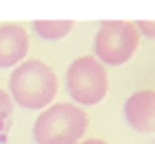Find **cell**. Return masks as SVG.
Instances as JSON below:
<instances>
[{
    "instance_id": "1",
    "label": "cell",
    "mask_w": 155,
    "mask_h": 144,
    "mask_svg": "<svg viewBox=\"0 0 155 144\" xmlns=\"http://www.w3.org/2000/svg\"><path fill=\"white\" fill-rule=\"evenodd\" d=\"M11 100L24 109H44L55 100L59 81L55 70L39 59L22 61L9 77Z\"/></svg>"
},
{
    "instance_id": "2",
    "label": "cell",
    "mask_w": 155,
    "mask_h": 144,
    "mask_svg": "<svg viewBox=\"0 0 155 144\" xmlns=\"http://www.w3.org/2000/svg\"><path fill=\"white\" fill-rule=\"evenodd\" d=\"M90 116L83 107L72 103H55L37 116L33 125V138L37 144H46L57 138H68L79 142L85 136Z\"/></svg>"
},
{
    "instance_id": "3",
    "label": "cell",
    "mask_w": 155,
    "mask_h": 144,
    "mask_svg": "<svg viewBox=\"0 0 155 144\" xmlns=\"http://www.w3.org/2000/svg\"><path fill=\"white\" fill-rule=\"evenodd\" d=\"M66 87H68V94L72 96V100H77L79 105H85V107L98 105L107 96V90H109L107 70L92 55L77 57L68 66Z\"/></svg>"
},
{
    "instance_id": "4",
    "label": "cell",
    "mask_w": 155,
    "mask_h": 144,
    "mask_svg": "<svg viewBox=\"0 0 155 144\" xmlns=\"http://www.w3.org/2000/svg\"><path fill=\"white\" fill-rule=\"evenodd\" d=\"M140 33L133 22L107 20L94 35V55L103 66H122L136 55Z\"/></svg>"
},
{
    "instance_id": "5",
    "label": "cell",
    "mask_w": 155,
    "mask_h": 144,
    "mask_svg": "<svg viewBox=\"0 0 155 144\" xmlns=\"http://www.w3.org/2000/svg\"><path fill=\"white\" fill-rule=\"evenodd\" d=\"M125 120L140 133L155 131V90H138L125 100Z\"/></svg>"
},
{
    "instance_id": "6",
    "label": "cell",
    "mask_w": 155,
    "mask_h": 144,
    "mask_svg": "<svg viewBox=\"0 0 155 144\" xmlns=\"http://www.w3.org/2000/svg\"><path fill=\"white\" fill-rule=\"evenodd\" d=\"M28 55V35L20 24H0V68H13Z\"/></svg>"
},
{
    "instance_id": "7",
    "label": "cell",
    "mask_w": 155,
    "mask_h": 144,
    "mask_svg": "<svg viewBox=\"0 0 155 144\" xmlns=\"http://www.w3.org/2000/svg\"><path fill=\"white\" fill-rule=\"evenodd\" d=\"M35 33L42 39H64L72 28H74V22L72 20H35L33 22Z\"/></svg>"
},
{
    "instance_id": "8",
    "label": "cell",
    "mask_w": 155,
    "mask_h": 144,
    "mask_svg": "<svg viewBox=\"0 0 155 144\" xmlns=\"http://www.w3.org/2000/svg\"><path fill=\"white\" fill-rule=\"evenodd\" d=\"M13 122V100L5 90H0V142H5Z\"/></svg>"
},
{
    "instance_id": "9",
    "label": "cell",
    "mask_w": 155,
    "mask_h": 144,
    "mask_svg": "<svg viewBox=\"0 0 155 144\" xmlns=\"http://www.w3.org/2000/svg\"><path fill=\"white\" fill-rule=\"evenodd\" d=\"M136 28H138L140 35L155 39V22L153 20H140V22H136Z\"/></svg>"
},
{
    "instance_id": "10",
    "label": "cell",
    "mask_w": 155,
    "mask_h": 144,
    "mask_svg": "<svg viewBox=\"0 0 155 144\" xmlns=\"http://www.w3.org/2000/svg\"><path fill=\"white\" fill-rule=\"evenodd\" d=\"M46 144H81V142H74V140H68V138H57V140H50Z\"/></svg>"
},
{
    "instance_id": "11",
    "label": "cell",
    "mask_w": 155,
    "mask_h": 144,
    "mask_svg": "<svg viewBox=\"0 0 155 144\" xmlns=\"http://www.w3.org/2000/svg\"><path fill=\"white\" fill-rule=\"evenodd\" d=\"M81 144H109V142H105V140H101V138H90V140H85V142H81Z\"/></svg>"
}]
</instances>
